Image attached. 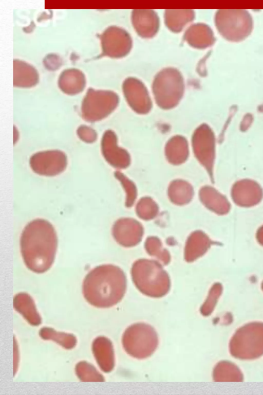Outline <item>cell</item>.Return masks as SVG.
Wrapping results in <instances>:
<instances>
[{
    "label": "cell",
    "instance_id": "obj_12",
    "mask_svg": "<svg viewBox=\"0 0 263 395\" xmlns=\"http://www.w3.org/2000/svg\"><path fill=\"white\" fill-rule=\"evenodd\" d=\"M132 21L137 33L144 38L153 37L159 29V17L157 13L152 10H133Z\"/></svg>",
    "mask_w": 263,
    "mask_h": 395
},
{
    "label": "cell",
    "instance_id": "obj_24",
    "mask_svg": "<svg viewBox=\"0 0 263 395\" xmlns=\"http://www.w3.org/2000/svg\"><path fill=\"white\" fill-rule=\"evenodd\" d=\"M77 134L82 140L87 143L93 142L97 138L96 131L86 125L80 126L77 130Z\"/></svg>",
    "mask_w": 263,
    "mask_h": 395
},
{
    "label": "cell",
    "instance_id": "obj_1",
    "mask_svg": "<svg viewBox=\"0 0 263 395\" xmlns=\"http://www.w3.org/2000/svg\"><path fill=\"white\" fill-rule=\"evenodd\" d=\"M24 262L30 271L44 273L55 259L58 238L53 225L43 219L33 220L24 228L20 240Z\"/></svg>",
    "mask_w": 263,
    "mask_h": 395
},
{
    "label": "cell",
    "instance_id": "obj_16",
    "mask_svg": "<svg viewBox=\"0 0 263 395\" xmlns=\"http://www.w3.org/2000/svg\"><path fill=\"white\" fill-rule=\"evenodd\" d=\"M85 84L84 73L76 68L65 69L60 74L58 80L60 88L68 95H75L81 92Z\"/></svg>",
    "mask_w": 263,
    "mask_h": 395
},
{
    "label": "cell",
    "instance_id": "obj_7",
    "mask_svg": "<svg viewBox=\"0 0 263 395\" xmlns=\"http://www.w3.org/2000/svg\"><path fill=\"white\" fill-rule=\"evenodd\" d=\"M182 75L176 68L168 67L159 71L153 84L154 93L158 102L163 106H170L176 103L184 90Z\"/></svg>",
    "mask_w": 263,
    "mask_h": 395
},
{
    "label": "cell",
    "instance_id": "obj_9",
    "mask_svg": "<svg viewBox=\"0 0 263 395\" xmlns=\"http://www.w3.org/2000/svg\"><path fill=\"white\" fill-rule=\"evenodd\" d=\"M102 53L111 58L125 56L130 51L132 40L128 33L122 28L112 26L108 27L101 36Z\"/></svg>",
    "mask_w": 263,
    "mask_h": 395
},
{
    "label": "cell",
    "instance_id": "obj_15",
    "mask_svg": "<svg viewBox=\"0 0 263 395\" xmlns=\"http://www.w3.org/2000/svg\"><path fill=\"white\" fill-rule=\"evenodd\" d=\"M184 39L190 46L200 49L210 46L215 41L210 27L201 23L190 26L184 34Z\"/></svg>",
    "mask_w": 263,
    "mask_h": 395
},
{
    "label": "cell",
    "instance_id": "obj_20",
    "mask_svg": "<svg viewBox=\"0 0 263 395\" xmlns=\"http://www.w3.org/2000/svg\"><path fill=\"white\" fill-rule=\"evenodd\" d=\"M213 378L215 382H242L243 375L238 367L231 362H219L214 368Z\"/></svg>",
    "mask_w": 263,
    "mask_h": 395
},
{
    "label": "cell",
    "instance_id": "obj_23",
    "mask_svg": "<svg viewBox=\"0 0 263 395\" xmlns=\"http://www.w3.org/2000/svg\"><path fill=\"white\" fill-rule=\"evenodd\" d=\"M220 291L221 288L218 285H215L212 288L207 299L200 309V313L203 316H208L212 313Z\"/></svg>",
    "mask_w": 263,
    "mask_h": 395
},
{
    "label": "cell",
    "instance_id": "obj_19",
    "mask_svg": "<svg viewBox=\"0 0 263 395\" xmlns=\"http://www.w3.org/2000/svg\"><path fill=\"white\" fill-rule=\"evenodd\" d=\"M192 10H166L164 13L165 23L171 31L178 32L194 18Z\"/></svg>",
    "mask_w": 263,
    "mask_h": 395
},
{
    "label": "cell",
    "instance_id": "obj_18",
    "mask_svg": "<svg viewBox=\"0 0 263 395\" xmlns=\"http://www.w3.org/2000/svg\"><path fill=\"white\" fill-rule=\"evenodd\" d=\"M39 76L37 70L30 64L18 59L13 60V85L30 87L37 83Z\"/></svg>",
    "mask_w": 263,
    "mask_h": 395
},
{
    "label": "cell",
    "instance_id": "obj_4",
    "mask_svg": "<svg viewBox=\"0 0 263 395\" xmlns=\"http://www.w3.org/2000/svg\"><path fill=\"white\" fill-rule=\"evenodd\" d=\"M231 354L240 360H253L263 355V322H253L240 328L229 345Z\"/></svg>",
    "mask_w": 263,
    "mask_h": 395
},
{
    "label": "cell",
    "instance_id": "obj_21",
    "mask_svg": "<svg viewBox=\"0 0 263 395\" xmlns=\"http://www.w3.org/2000/svg\"><path fill=\"white\" fill-rule=\"evenodd\" d=\"M39 335L43 339L52 340L66 349L73 348L77 340L72 334L56 331L50 327H43L39 331Z\"/></svg>",
    "mask_w": 263,
    "mask_h": 395
},
{
    "label": "cell",
    "instance_id": "obj_10",
    "mask_svg": "<svg viewBox=\"0 0 263 395\" xmlns=\"http://www.w3.org/2000/svg\"><path fill=\"white\" fill-rule=\"evenodd\" d=\"M30 166L36 173L47 176L57 175L66 168L67 160L66 154L60 150L39 152L30 158Z\"/></svg>",
    "mask_w": 263,
    "mask_h": 395
},
{
    "label": "cell",
    "instance_id": "obj_3",
    "mask_svg": "<svg viewBox=\"0 0 263 395\" xmlns=\"http://www.w3.org/2000/svg\"><path fill=\"white\" fill-rule=\"evenodd\" d=\"M132 275L138 289L149 297H161L170 290L171 282L168 276L155 262L137 261L132 268Z\"/></svg>",
    "mask_w": 263,
    "mask_h": 395
},
{
    "label": "cell",
    "instance_id": "obj_11",
    "mask_svg": "<svg viewBox=\"0 0 263 395\" xmlns=\"http://www.w3.org/2000/svg\"><path fill=\"white\" fill-rule=\"evenodd\" d=\"M112 233L114 239L119 244L127 246L139 242L142 236V230L137 222L122 219L114 223Z\"/></svg>",
    "mask_w": 263,
    "mask_h": 395
},
{
    "label": "cell",
    "instance_id": "obj_14",
    "mask_svg": "<svg viewBox=\"0 0 263 395\" xmlns=\"http://www.w3.org/2000/svg\"><path fill=\"white\" fill-rule=\"evenodd\" d=\"M123 89L131 104L138 111H144L149 106L147 89L139 80L129 77L123 83Z\"/></svg>",
    "mask_w": 263,
    "mask_h": 395
},
{
    "label": "cell",
    "instance_id": "obj_17",
    "mask_svg": "<svg viewBox=\"0 0 263 395\" xmlns=\"http://www.w3.org/2000/svg\"><path fill=\"white\" fill-rule=\"evenodd\" d=\"M13 305L15 310L31 325L37 326L41 324L42 319L37 311L35 304L28 294L22 292L15 295Z\"/></svg>",
    "mask_w": 263,
    "mask_h": 395
},
{
    "label": "cell",
    "instance_id": "obj_5",
    "mask_svg": "<svg viewBox=\"0 0 263 395\" xmlns=\"http://www.w3.org/2000/svg\"><path fill=\"white\" fill-rule=\"evenodd\" d=\"M122 343L128 354L137 359H144L152 355L157 349L158 337L152 326L138 322L125 330Z\"/></svg>",
    "mask_w": 263,
    "mask_h": 395
},
{
    "label": "cell",
    "instance_id": "obj_22",
    "mask_svg": "<svg viewBox=\"0 0 263 395\" xmlns=\"http://www.w3.org/2000/svg\"><path fill=\"white\" fill-rule=\"evenodd\" d=\"M75 372L78 379L85 382H103L104 376L90 363L86 361H81L77 364Z\"/></svg>",
    "mask_w": 263,
    "mask_h": 395
},
{
    "label": "cell",
    "instance_id": "obj_13",
    "mask_svg": "<svg viewBox=\"0 0 263 395\" xmlns=\"http://www.w3.org/2000/svg\"><path fill=\"white\" fill-rule=\"evenodd\" d=\"M92 351L100 369L105 373L110 372L115 366L114 351L111 341L106 337L98 336L92 342Z\"/></svg>",
    "mask_w": 263,
    "mask_h": 395
},
{
    "label": "cell",
    "instance_id": "obj_8",
    "mask_svg": "<svg viewBox=\"0 0 263 395\" xmlns=\"http://www.w3.org/2000/svg\"><path fill=\"white\" fill-rule=\"evenodd\" d=\"M118 96L110 91L89 88L82 101L81 114L88 122H95L107 116L116 107Z\"/></svg>",
    "mask_w": 263,
    "mask_h": 395
},
{
    "label": "cell",
    "instance_id": "obj_6",
    "mask_svg": "<svg viewBox=\"0 0 263 395\" xmlns=\"http://www.w3.org/2000/svg\"><path fill=\"white\" fill-rule=\"evenodd\" d=\"M215 21L219 33L231 41L243 40L252 29L251 15L245 10H219Z\"/></svg>",
    "mask_w": 263,
    "mask_h": 395
},
{
    "label": "cell",
    "instance_id": "obj_2",
    "mask_svg": "<svg viewBox=\"0 0 263 395\" xmlns=\"http://www.w3.org/2000/svg\"><path fill=\"white\" fill-rule=\"evenodd\" d=\"M126 279L123 272L111 264L99 265L85 276L83 283V293L91 305L100 308L115 306L123 297Z\"/></svg>",
    "mask_w": 263,
    "mask_h": 395
}]
</instances>
